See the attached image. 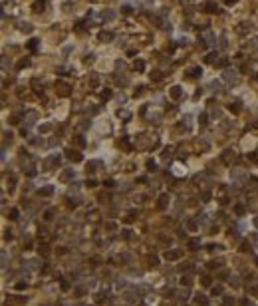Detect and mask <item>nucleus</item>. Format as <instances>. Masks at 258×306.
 I'll use <instances>...</instances> for the list:
<instances>
[{
	"instance_id": "nucleus-1",
	"label": "nucleus",
	"mask_w": 258,
	"mask_h": 306,
	"mask_svg": "<svg viewBox=\"0 0 258 306\" xmlns=\"http://www.w3.org/2000/svg\"><path fill=\"white\" fill-rule=\"evenodd\" d=\"M222 78H225L228 83H238L240 82V76H238V72H236L234 68H226L225 72H222Z\"/></svg>"
},
{
	"instance_id": "nucleus-2",
	"label": "nucleus",
	"mask_w": 258,
	"mask_h": 306,
	"mask_svg": "<svg viewBox=\"0 0 258 306\" xmlns=\"http://www.w3.org/2000/svg\"><path fill=\"white\" fill-rule=\"evenodd\" d=\"M56 90H58V94H60V95H64V98H66V95H70L71 87H70V83H66V82H62V79H60V82H56Z\"/></svg>"
},
{
	"instance_id": "nucleus-3",
	"label": "nucleus",
	"mask_w": 258,
	"mask_h": 306,
	"mask_svg": "<svg viewBox=\"0 0 258 306\" xmlns=\"http://www.w3.org/2000/svg\"><path fill=\"white\" fill-rule=\"evenodd\" d=\"M201 40L205 42V44H210V46L217 44V38H214V34H213L210 30H205V32H202V34H201Z\"/></svg>"
},
{
	"instance_id": "nucleus-4",
	"label": "nucleus",
	"mask_w": 258,
	"mask_h": 306,
	"mask_svg": "<svg viewBox=\"0 0 258 306\" xmlns=\"http://www.w3.org/2000/svg\"><path fill=\"white\" fill-rule=\"evenodd\" d=\"M36 119H38V111H26L24 114V123L26 125H34Z\"/></svg>"
},
{
	"instance_id": "nucleus-5",
	"label": "nucleus",
	"mask_w": 258,
	"mask_h": 306,
	"mask_svg": "<svg viewBox=\"0 0 258 306\" xmlns=\"http://www.w3.org/2000/svg\"><path fill=\"white\" fill-rule=\"evenodd\" d=\"M169 95H171L173 99H181V98H183V90H181V86H173L171 90H169Z\"/></svg>"
},
{
	"instance_id": "nucleus-6",
	"label": "nucleus",
	"mask_w": 258,
	"mask_h": 306,
	"mask_svg": "<svg viewBox=\"0 0 258 306\" xmlns=\"http://www.w3.org/2000/svg\"><path fill=\"white\" fill-rule=\"evenodd\" d=\"M46 6H48V4H46V0H36V2L32 4V10H34V12H44Z\"/></svg>"
},
{
	"instance_id": "nucleus-7",
	"label": "nucleus",
	"mask_w": 258,
	"mask_h": 306,
	"mask_svg": "<svg viewBox=\"0 0 258 306\" xmlns=\"http://www.w3.org/2000/svg\"><path fill=\"white\" fill-rule=\"evenodd\" d=\"M228 110H230L232 114H240V111H242V103H240L238 99H234V102H232L230 106H228Z\"/></svg>"
},
{
	"instance_id": "nucleus-8",
	"label": "nucleus",
	"mask_w": 258,
	"mask_h": 306,
	"mask_svg": "<svg viewBox=\"0 0 258 306\" xmlns=\"http://www.w3.org/2000/svg\"><path fill=\"white\" fill-rule=\"evenodd\" d=\"M115 18V12L113 10H105V12H101V16H99V20H103V22H109V20H113Z\"/></svg>"
},
{
	"instance_id": "nucleus-9",
	"label": "nucleus",
	"mask_w": 258,
	"mask_h": 306,
	"mask_svg": "<svg viewBox=\"0 0 258 306\" xmlns=\"http://www.w3.org/2000/svg\"><path fill=\"white\" fill-rule=\"evenodd\" d=\"M210 90H213L214 94H222V91H225V90H222V83L217 82V79H213V82H210Z\"/></svg>"
},
{
	"instance_id": "nucleus-10",
	"label": "nucleus",
	"mask_w": 258,
	"mask_h": 306,
	"mask_svg": "<svg viewBox=\"0 0 258 306\" xmlns=\"http://www.w3.org/2000/svg\"><path fill=\"white\" fill-rule=\"evenodd\" d=\"M18 26H20V30H22V32H26V34H30V32L34 30V26H32L30 22H20Z\"/></svg>"
},
{
	"instance_id": "nucleus-11",
	"label": "nucleus",
	"mask_w": 258,
	"mask_h": 306,
	"mask_svg": "<svg viewBox=\"0 0 258 306\" xmlns=\"http://www.w3.org/2000/svg\"><path fill=\"white\" fill-rule=\"evenodd\" d=\"M189 76H191V78H201L202 76V70L198 68V66H194V68L189 70Z\"/></svg>"
},
{
	"instance_id": "nucleus-12",
	"label": "nucleus",
	"mask_w": 258,
	"mask_h": 306,
	"mask_svg": "<svg viewBox=\"0 0 258 306\" xmlns=\"http://www.w3.org/2000/svg\"><path fill=\"white\" fill-rule=\"evenodd\" d=\"M99 40H101V42H111V40H113V34H111V32H101V34H99Z\"/></svg>"
},
{
	"instance_id": "nucleus-13",
	"label": "nucleus",
	"mask_w": 258,
	"mask_h": 306,
	"mask_svg": "<svg viewBox=\"0 0 258 306\" xmlns=\"http://www.w3.org/2000/svg\"><path fill=\"white\" fill-rule=\"evenodd\" d=\"M38 42L40 40H36V38H32L28 42V50H30V52H38Z\"/></svg>"
},
{
	"instance_id": "nucleus-14",
	"label": "nucleus",
	"mask_w": 258,
	"mask_h": 306,
	"mask_svg": "<svg viewBox=\"0 0 258 306\" xmlns=\"http://www.w3.org/2000/svg\"><path fill=\"white\" fill-rule=\"evenodd\" d=\"M117 117H121V119H131V111H127V110H117Z\"/></svg>"
},
{
	"instance_id": "nucleus-15",
	"label": "nucleus",
	"mask_w": 258,
	"mask_h": 306,
	"mask_svg": "<svg viewBox=\"0 0 258 306\" xmlns=\"http://www.w3.org/2000/svg\"><path fill=\"white\" fill-rule=\"evenodd\" d=\"M217 58H218V56H217V52H210L209 56L205 58V62H209V64H217V62H218Z\"/></svg>"
},
{
	"instance_id": "nucleus-16",
	"label": "nucleus",
	"mask_w": 258,
	"mask_h": 306,
	"mask_svg": "<svg viewBox=\"0 0 258 306\" xmlns=\"http://www.w3.org/2000/svg\"><path fill=\"white\" fill-rule=\"evenodd\" d=\"M67 157L71 161H82V153H78V151H67Z\"/></svg>"
},
{
	"instance_id": "nucleus-17",
	"label": "nucleus",
	"mask_w": 258,
	"mask_h": 306,
	"mask_svg": "<svg viewBox=\"0 0 258 306\" xmlns=\"http://www.w3.org/2000/svg\"><path fill=\"white\" fill-rule=\"evenodd\" d=\"M205 8H206V12H213V14H214V12H218V6L214 2H206Z\"/></svg>"
},
{
	"instance_id": "nucleus-18",
	"label": "nucleus",
	"mask_w": 258,
	"mask_h": 306,
	"mask_svg": "<svg viewBox=\"0 0 258 306\" xmlns=\"http://www.w3.org/2000/svg\"><path fill=\"white\" fill-rule=\"evenodd\" d=\"M30 64H32V62H30V58H24V60H20V62H18V66H16V68H18V70H22V68H28Z\"/></svg>"
},
{
	"instance_id": "nucleus-19",
	"label": "nucleus",
	"mask_w": 258,
	"mask_h": 306,
	"mask_svg": "<svg viewBox=\"0 0 258 306\" xmlns=\"http://www.w3.org/2000/svg\"><path fill=\"white\" fill-rule=\"evenodd\" d=\"M8 68H10V62H8V58H6V56H2V70L6 72Z\"/></svg>"
},
{
	"instance_id": "nucleus-20",
	"label": "nucleus",
	"mask_w": 258,
	"mask_h": 306,
	"mask_svg": "<svg viewBox=\"0 0 258 306\" xmlns=\"http://www.w3.org/2000/svg\"><path fill=\"white\" fill-rule=\"evenodd\" d=\"M135 70H139V72H143V70H145V64H143L141 60H137V62H135Z\"/></svg>"
},
{
	"instance_id": "nucleus-21",
	"label": "nucleus",
	"mask_w": 258,
	"mask_h": 306,
	"mask_svg": "<svg viewBox=\"0 0 258 306\" xmlns=\"http://www.w3.org/2000/svg\"><path fill=\"white\" fill-rule=\"evenodd\" d=\"M127 66H125V62H121V60H117L115 62V70H125Z\"/></svg>"
},
{
	"instance_id": "nucleus-22",
	"label": "nucleus",
	"mask_w": 258,
	"mask_h": 306,
	"mask_svg": "<svg viewBox=\"0 0 258 306\" xmlns=\"http://www.w3.org/2000/svg\"><path fill=\"white\" fill-rule=\"evenodd\" d=\"M97 82H99V78L95 76V74H91V79H90V83H91V87H95L97 86Z\"/></svg>"
},
{
	"instance_id": "nucleus-23",
	"label": "nucleus",
	"mask_w": 258,
	"mask_h": 306,
	"mask_svg": "<svg viewBox=\"0 0 258 306\" xmlns=\"http://www.w3.org/2000/svg\"><path fill=\"white\" fill-rule=\"evenodd\" d=\"M109 98H111V91H109V90H103V91H101V99H109Z\"/></svg>"
},
{
	"instance_id": "nucleus-24",
	"label": "nucleus",
	"mask_w": 258,
	"mask_h": 306,
	"mask_svg": "<svg viewBox=\"0 0 258 306\" xmlns=\"http://www.w3.org/2000/svg\"><path fill=\"white\" fill-rule=\"evenodd\" d=\"M99 165H101V161H91L90 165H87V169L91 167V171H95V167H99Z\"/></svg>"
},
{
	"instance_id": "nucleus-25",
	"label": "nucleus",
	"mask_w": 258,
	"mask_h": 306,
	"mask_svg": "<svg viewBox=\"0 0 258 306\" xmlns=\"http://www.w3.org/2000/svg\"><path fill=\"white\" fill-rule=\"evenodd\" d=\"M50 129H52V123H44L40 127V131H50Z\"/></svg>"
},
{
	"instance_id": "nucleus-26",
	"label": "nucleus",
	"mask_w": 258,
	"mask_h": 306,
	"mask_svg": "<svg viewBox=\"0 0 258 306\" xmlns=\"http://www.w3.org/2000/svg\"><path fill=\"white\" fill-rule=\"evenodd\" d=\"M232 175H234V179H242V177H244V173H242V171H234Z\"/></svg>"
},
{
	"instance_id": "nucleus-27",
	"label": "nucleus",
	"mask_w": 258,
	"mask_h": 306,
	"mask_svg": "<svg viewBox=\"0 0 258 306\" xmlns=\"http://www.w3.org/2000/svg\"><path fill=\"white\" fill-rule=\"evenodd\" d=\"M198 121L205 125V123H206V114H201V115H198Z\"/></svg>"
},
{
	"instance_id": "nucleus-28",
	"label": "nucleus",
	"mask_w": 258,
	"mask_h": 306,
	"mask_svg": "<svg viewBox=\"0 0 258 306\" xmlns=\"http://www.w3.org/2000/svg\"><path fill=\"white\" fill-rule=\"evenodd\" d=\"M151 78H153V79H161L163 76H161V72H153V74H151Z\"/></svg>"
},
{
	"instance_id": "nucleus-29",
	"label": "nucleus",
	"mask_w": 258,
	"mask_h": 306,
	"mask_svg": "<svg viewBox=\"0 0 258 306\" xmlns=\"http://www.w3.org/2000/svg\"><path fill=\"white\" fill-rule=\"evenodd\" d=\"M125 99H127V98H125V94H119V95H117V102H119V103H123Z\"/></svg>"
},
{
	"instance_id": "nucleus-30",
	"label": "nucleus",
	"mask_w": 258,
	"mask_h": 306,
	"mask_svg": "<svg viewBox=\"0 0 258 306\" xmlns=\"http://www.w3.org/2000/svg\"><path fill=\"white\" fill-rule=\"evenodd\" d=\"M147 167H149V169L153 171V169H155V161H151V159H149V161H147Z\"/></svg>"
},
{
	"instance_id": "nucleus-31",
	"label": "nucleus",
	"mask_w": 258,
	"mask_h": 306,
	"mask_svg": "<svg viewBox=\"0 0 258 306\" xmlns=\"http://www.w3.org/2000/svg\"><path fill=\"white\" fill-rule=\"evenodd\" d=\"M78 145H82V147H83V145H86V139H83V137H78Z\"/></svg>"
},
{
	"instance_id": "nucleus-32",
	"label": "nucleus",
	"mask_w": 258,
	"mask_h": 306,
	"mask_svg": "<svg viewBox=\"0 0 258 306\" xmlns=\"http://www.w3.org/2000/svg\"><path fill=\"white\" fill-rule=\"evenodd\" d=\"M42 193H44V195H50V193H52V187H46V189H42Z\"/></svg>"
},
{
	"instance_id": "nucleus-33",
	"label": "nucleus",
	"mask_w": 258,
	"mask_h": 306,
	"mask_svg": "<svg viewBox=\"0 0 258 306\" xmlns=\"http://www.w3.org/2000/svg\"><path fill=\"white\" fill-rule=\"evenodd\" d=\"M62 177H64V179H70V177H71V171H66V173L62 175Z\"/></svg>"
},
{
	"instance_id": "nucleus-34",
	"label": "nucleus",
	"mask_w": 258,
	"mask_h": 306,
	"mask_svg": "<svg viewBox=\"0 0 258 306\" xmlns=\"http://www.w3.org/2000/svg\"><path fill=\"white\" fill-rule=\"evenodd\" d=\"M121 10H123L125 14H129V12H131V6H123V8H121Z\"/></svg>"
},
{
	"instance_id": "nucleus-35",
	"label": "nucleus",
	"mask_w": 258,
	"mask_h": 306,
	"mask_svg": "<svg viewBox=\"0 0 258 306\" xmlns=\"http://www.w3.org/2000/svg\"><path fill=\"white\" fill-rule=\"evenodd\" d=\"M221 48H226V38H221Z\"/></svg>"
},
{
	"instance_id": "nucleus-36",
	"label": "nucleus",
	"mask_w": 258,
	"mask_h": 306,
	"mask_svg": "<svg viewBox=\"0 0 258 306\" xmlns=\"http://www.w3.org/2000/svg\"><path fill=\"white\" fill-rule=\"evenodd\" d=\"M232 2H236V0H226V4H232Z\"/></svg>"
},
{
	"instance_id": "nucleus-37",
	"label": "nucleus",
	"mask_w": 258,
	"mask_h": 306,
	"mask_svg": "<svg viewBox=\"0 0 258 306\" xmlns=\"http://www.w3.org/2000/svg\"><path fill=\"white\" fill-rule=\"evenodd\" d=\"M256 227H258V221H256Z\"/></svg>"
}]
</instances>
